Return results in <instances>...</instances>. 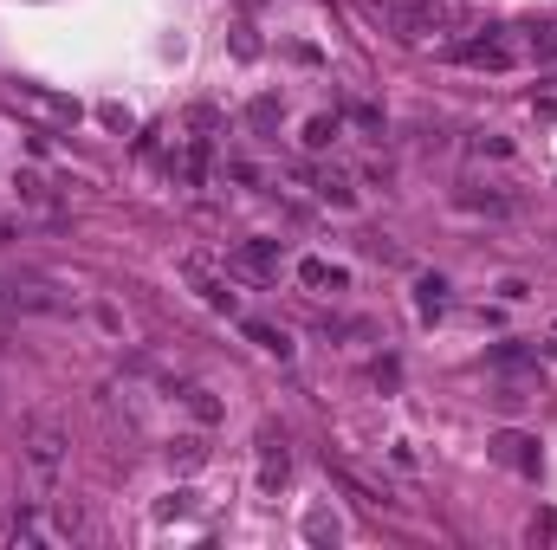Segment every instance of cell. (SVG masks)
<instances>
[{"mask_svg": "<svg viewBox=\"0 0 557 550\" xmlns=\"http://www.w3.org/2000/svg\"><path fill=\"white\" fill-rule=\"evenodd\" d=\"M7 240H13V227H7V220H0V246H7Z\"/></svg>", "mask_w": 557, "mask_h": 550, "instance_id": "cell-30", "label": "cell"}, {"mask_svg": "<svg viewBox=\"0 0 557 550\" xmlns=\"http://www.w3.org/2000/svg\"><path fill=\"white\" fill-rule=\"evenodd\" d=\"M337 130H344V123H337L331 110H318V117L305 123V149H331V143H337Z\"/></svg>", "mask_w": 557, "mask_h": 550, "instance_id": "cell-15", "label": "cell"}, {"mask_svg": "<svg viewBox=\"0 0 557 550\" xmlns=\"http://www.w3.org/2000/svg\"><path fill=\"white\" fill-rule=\"evenodd\" d=\"M20 453H26V479H33L39 499L59 492V473H65V428L52 415H33L20 428Z\"/></svg>", "mask_w": 557, "mask_h": 550, "instance_id": "cell-1", "label": "cell"}, {"mask_svg": "<svg viewBox=\"0 0 557 550\" xmlns=\"http://www.w3.org/2000/svg\"><path fill=\"white\" fill-rule=\"evenodd\" d=\"M285 473H292V453H285V434L266 428L260 434V492H279Z\"/></svg>", "mask_w": 557, "mask_h": 550, "instance_id": "cell-3", "label": "cell"}, {"mask_svg": "<svg viewBox=\"0 0 557 550\" xmlns=\"http://www.w3.org/2000/svg\"><path fill=\"white\" fill-rule=\"evenodd\" d=\"M234 266L273 279V272H279V240H240V246H234Z\"/></svg>", "mask_w": 557, "mask_h": 550, "instance_id": "cell-5", "label": "cell"}, {"mask_svg": "<svg viewBox=\"0 0 557 550\" xmlns=\"http://www.w3.org/2000/svg\"><path fill=\"white\" fill-rule=\"evenodd\" d=\"M350 123L370 130V136H383V110H376V104H350Z\"/></svg>", "mask_w": 557, "mask_h": 550, "instance_id": "cell-24", "label": "cell"}, {"mask_svg": "<svg viewBox=\"0 0 557 550\" xmlns=\"http://www.w3.org/2000/svg\"><path fill=\"white\" fill-rule=\"evenodd\" d=\"M525 402H532V395H525V389H519V382H506V389H499V395H493V408H506V415H519V408H525Z\"/></svg>", "mask_w": 557, "mask_h": 550, "instance_id": "cell-26", "label": "cell"}, {"mask_svg": "<svg viewBox=\"0 0 557 550\" xmlns=\"http://www.w3.org/2000/svg\"><path fill=\"white\" fill-rule=\"evenodd\" d=\"M473 149H480V156H493V162H506V156H512V136H499V130H480V136H473Z\"/></svg>", "mask_w": 557, "mask_h": 550, "instance_id": "cell-22", "label": "cell"}, {"mask_svg": "<svg viewBox=\"0 0 557 550\" xmlns=\"http://www.w3.org/2000/svg\"><path fill=\"white\" fill-rule=\"evenodd\" d=\"M169 460L175 466H201V460H208V440H201V434H175L169 440Z\"/></svg>", "mask_w": 557, "mask_h": 550, "instance_id": "cell-16", "label": "cell"}, {"mask_svg": "<svg viewBox=\"0 0 557 550\" xmlns=\"http://www.w3.org/2000/svg\"><path fill=\"white\" fill-rule=\"evenodd\" d=\"M13 104H33V110H46V117H59V123H78V104L59 98V91H46V85H20Z\"/></svg>", "mask_w": 557, "mask_h": 550, "instance_id": "cell-7", "label": "cell"}, {"mask_svg": "<svg viewBox=\"0 0 557 550\" xmlns=\"http://www.w3.org/2000/svg\"><path fill=\"white\" fill-rule=\"evenodd\" d=\"M415 311H421V318H441V311H447V279H441V272H421V279H415Z\"/></svg>", "mask_w": 557, "mask_h": 550, "instance_id": "cell-10", "label": "cell"}, {"mask_svg": "<svg viewBox=\"0 0 557 550\" xmlns=\"http://www.w3.org/2000/svg\"><path fill=\"white\" fill-rule=\"evenodd\" d=\"M279 117H285V104L273 98V91H260V98H247V123H253V130H273Z\"/></svg>", "mask_w": 557, "mask_h": 550, "instance_id": "cell-14", "label": "cell"}, {"mask_svg": "<svg viewBox=\"0 0 557 550\" xmlns=\"http://www.w3.org/2000/svg\"><path fill=\"white\" fill-rule=\"evenodd\" d=\"M13 195H20L26 208H52V188L39 182V175H13Z\"/></svg>", "mask_w": 557, "mask_h": 550, "instance_id": "cell-17", "label": "cell"}, {"mask_svg": "<svg viewBox=\"0 0 557 550\" xmlns=\"http://www.w3.org/2000/svg\"><path fill=\"white\" fill-rule=\"evenodd\" d=\"M7 538H13V544H39L46 531H39V518H33V512H20V518L7 525Z\"/></svg>", "mask_w": 557, "mask_h": 550, "instance_id": "cell-23", "label": "cell"}, {"mask_svg": "<svg viewBox=\"0 0 557 550\" xmlns=\"http://www.w3.org/2000/svg\"><path fill=\"white\" fill-rule=\"evenodd\" d=\"M188 408H195V421H221V402L208 389H188Z\"/></svg>", "mask_w": 557, "mask_h": 550, "instance_id": "cell-25", "label": "cell"}, {"mask_svg": "<svg viewBox=\"0 0 557 550\" xmlns=\"http://www.w3.org/2000/svg\"><path fill=\"white\" fill-rule=\"evenodd\" d=\"M532 59H538V65H557V20L532 26Z\"/></svg>", "mask_w": 557, "mask_h": 550, "instance_id": "cell-18", "label": "cell"}, {"mask_svg": "<svg viewBox=\"0 0 557 550\" xmlns=\"http://www.w3.org/2000/svg\"><path fill=\"white\" fill-rule=\"evenodd\" d=\"M0 311H7V292H0Z\"/></svg>", "mask_w": 557, "mask_h": 550, "instance_id": "cell-32", "label": "cell"}, {"mask_svg": "<svg viewBox=\"0 0 557 550\" xmlns=\"http://www.w3.org/2000/svg\"><path fill=\"white\" fill-rule=\"evenodd\" d=\"M7 305H20V311H65V298L52 292L46 279H26V285H7Z\"/></svg>", "mask_w": 557, "mask_h": 550, "instance_id": "cell-8", "label": "cell"}, {"mask_svg": "<svg viewBox=\"0 0 557 550\" xmlns=\"http://www.w3.org/2000/svg\"><path fill=\"white\" fill-rule=\"evenodd\" d=\"M182 279H188V285H195V292H201V298H208V305H214V311H227V318H234V311H240V298H234V292H227V279H221V272H214V266H208V259H195V253H188V259H182Z\"/></svg>", "mask_w": 557, "mask_h": 550, "instance_id": "cell-2", "label": "cell"}, {"mask_svg": "<svg viewBox=\"0 0 557 550\" xmlns=\"http://www.w3.org/2000/svg\"><path fill=\"white\" fill-rule=\"evenodd\" d=\"M98 117L111 123V130H130V110H124V104H98Z\"/></svg>", "mask_w": 557, "mask_h": 550, "instance_id": "cell-29", "label": "cell"}, {"mask_svg": "<svg viewBox=\"0 0 557 550\" xmlns=\"http://www.w3.org/2000/svg\"><path fill=\"white\" fill-rule=\"evenodd\" d=\"M182 512H195V492H169L162 499V518H182Z\"/></svg>", "mask_w": 557, "mask_h": 550, "instance_id": "cell-27", "label": "cell"}, {"mask_svg": "<svg viewBox=\"0 0 557 550\" xmlns=\"http://www.w3.org/2000/svg\"><path fill=\"white\" fill-rule=\"evenodd\" d=\"M376 7H402V0H376Z\"/></svg>", "mask_w": 557, "mask_h": 550, "instance_id": "cell-31", "label": "cell"}, {"mask_svg": "<svg viewBox=\"0 0 557 550\" xmlns=\"http://www.w3.org/2000/svg\"><path fill=\"white\" fill-rule=\"evenodd\" d=\"M247 337H253V343H260V350H266V356H279V363H285V356H292V337H285V330H279V324H260V318H247Z\"/></svg>", "mask_w": 557, "mask_h": 550, "instance_id": "cell-13", "label": "cell"}, {"mask_svg": "<svg viewBox=\"0 0 557 550\" xmlns=\"http://www.w3.org/2000/svg\"><path fill=\"white\" fill-rule=\"evenodd\" d=\"M201 175H208V143H201V136H195V143H188L182 156H175V182L201 188Z\"/></svg>", "mask_w": 557, "mask_h": 550, "instance_id": "cell-12", "label": "cell"}, {"mask_svg": "<svg viewBox=\"0 0 557 550\" xmlns=\"http://www.w3.org/2000/svg\"><path fill=\"white\" fill-rule=\"evenodd\" d=\"M460 59H467V65H480V72H506V65H512V46L486 33V39H467V46H460Z\"/></svg>", "mask_w": 557, "mask_h": 550, "instance_id": "cell-6", "label": "cell"}, {"mask_svg": "<svg viewBox=\"0 0 557 550\" xmlns=\"http://www.w3.org/2000/svg\"><path fill=\"white\" fill-rule=\"evenodd\" d=\"M298 279H305L311 292H324V285H331V292H344L350 272H344V266H331V259H298Z\"/></svg>", "mask_w": 557, "mask_h": 550, "instance_id": "cell-9", "label": "cell"}, {"mask_svg": "<svg viewBox=\"0 0 557 550\" xmlns=\"http://www.w3.org/2000/svg\"><path fill=\"white\" fill-rule=\"evenodd\" d=\"M311 188H318V201H331V208H357V188H350L337 169H318V175H311Z\"/></svg>", "mask_w": 557, "mask_h": 550, "instance_id": "cell-11", "label": "cell"}, {"mask_svg": "<svg viewBox=\"0 0 557 550\" xmlns=\"http://www.w3.org/2000/svg\"><path fill=\"white\" fill-rule=\"evenodd\" d=\"M52 531H59V538H85V512H78V505H59V512H52Z\"/></svg>", "mask_w": 557, "mask_h": 550, "instance_id": "cell-21", "label": "cell"}, {"mask_svg": "<svg viewBox=\"0 0 557 550\" xmlns=\"http://www.w3.org/2000/svg\"><path fill=\"white\" fill-rule=\"evenodd\" d=\"M493 460L499 466H519V473H538V440L519 434V428H506V434H493Z\"/></svg>", "mask_w": 557, "mask_h": 550, "instance_id": "cell-4", "label": "cell"}, {"mask_svg": "<svg viewBox=\"0 0 557 550\" xmlns=\"http://www.w3.org/2000/svg\"><path fill=\"white\" fill-rule=\"evenodd\" d=\"M499 298H506V305H525V298H532V285H525V279H499Z\"/></svg>", "mask_w": 557, "mask_h": 550, "instance_id": "cell-28", "label": "cell"}, {"mask_svg": "<svg viewBox=\"0 0 557 550\" xmlns=\"http://www.w3.org/2000/svg\"><path fill=\"white\" fill-rule=\"evenodd\" d=\"M454 201H460V208H473V214H512V201H506V195H473V188H460Z\"/></svg>", "mask_w": 557, "mask_h": 550, "instance_id": "cell-19", "label": "cell"}, {"mask_svg": "<svg viewBox=\"0 0 557 550\" xmlns=\"http://www.w3.org/2000/svg\"><path fill=\"white\" fill-rule=\"evenodd\" d=\"M305 544H337V518L331 512H305Z\"/></svg>", "mask_w": 557, "mask_h": 550, "instance_id": "cell-20", "label": "cell"}]
</instances>
